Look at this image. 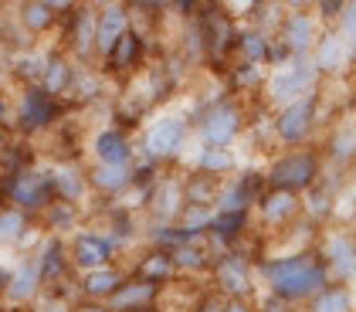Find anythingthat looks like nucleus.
Instances as JSON below:
<instances>
[{
	"instance_id": "f257e3e1",
	"label": "nucleus",
	"mask_w": 356,
	"mask_h": 312,
	"mask_svg": "<svg viewBox=\"0 0 356 312\" xmlns=\"http://www.w3.org/2000/svg\"><path fill=\"white\" fill-rule=\"evenodd\" d=\"M254 279L265 285V295L285 306H305L329 282V272L316 248H299L285 255H268L254 261Z\"/></svg>"
},
{
	"instance_id": "f03ea898",
	"label": "nucleus",
	"mask_w": 356,
	"mask_h": 312,
	"mask_svg": "<svg viewBox=\"0 0 356 312\" xmlns=\"http://www.w3.org/2000/svg\"><path fill=\"white\" fill-rule=\"evenodd\" d=\"M191 129L197 146H220V149H234V142L245 136L248 113L245 102L234 95H218V99H204L191 115Z\"/></svg>"
},
{
	"instance_id": "7ed1b4c3",
	"label": "nucleus",
	"mask_w": 356,
	"mask_h": 312,
	"mask_svg": "<svg viewBox=\"0 0 356 312\" xmlns=\"http://www.w3.org/2000/svg\"><path fill=\"white\" fill-rule=\"evenodd\" d=\"M265 187L282 194H309L323 180V156L319 146H299V149H278L265 167Z\"/></svg>"
},
{
	"instance_id": "20e7f679",
	"label": "nucleus",
	"mask_w": 356,
	"mask_h": 312,
	"mask_svg": "<svg viewBox=\"0 0 356 312\" xmlns=\"http://www.w3.org/2000/svg\"><path fill=\"white\" fill-rule=\"evenodd\" d=\"M319 122H323V92H312V95L268 115V136L275 146H285V149L312 146Z\"/></svg>"
},
{
	"instance_id": "39448f33",
	"label": "nucleus",
	"mask_w": 356,
	"mask_h": 312,
	"mask_svg": "<svg viewBox=\"0 0 356 312\" xmlns=\"http://www.w3.org/2000/svg\"><path fill=\"white\" fill-rule=\"evenodd\" d=\"M319 88H323V79H319V72L312 68V61H309V58H292L289 65L272 68V72L265 75L261 99H265V109H268V113H278V109L299 102V99L319 92Z\"/></svg>"
},
{
	"instance_id": "423d86ee",
	"label": "nucleus",
	"mask_w": 356,
	"mask_h": 312,
	"mask_svg": "<svg viewBox=\"0 0 356 312\" xmlns=\"http://www.w3.org/2000/svg\"><path fill=\"white\" fill-rule=\"evenodd\" d=\"M191 140H193L191 115L187 113H163L143 129L136 153H143V160H149V163L160 167V163L180 160Z\"/></svg>"
},
{
	"instance_id": "0eeeda50",
	"label": "nucleus",
	"mask_w": 356,
	"mask_h": 312,
	"mask_svg": "<svg viewBox=\"0 0 356 312\" xmlns=\"http://www.w3.org/2000/svg\"><path fill=\"white\" fill-rule=\"evenodd\" d=\"M211 292L218 295V299H238V302H251V295H254V288H258V279H254V258L248 255L245 248L238 245V248H224L214 255L211 261Z\"/></svg>"
},
{
	"instance_id": "6e6552de",
	"label": "nucleus",
	"mask_w": 356,
	"mask_h": 312,
	"mask_svg": "<svg viewBox=\"0 0 356 312\" xmlns=\"http://www.w3.org/2000/svg\"><path fill=\"white\" fill-rule=\"evenodd\" d=\"M0 194H3V204L17 207L28 217L31 214H44L55 204V180H51V170L24 167V170L0 180Z\"/></svg>"
},
{
	"instance_id": "1a4fd4ad",
	"label": "nucleus",
	"mask_w": 356,
	"mask_h": 312,
	"mask_svg": "<svg viewBox=\"0 0 356 312\" xmlns=\"http://www.w3.org/2000/svg\"><path fill=\"white\" fill-rule=\"evenodd\" d=\"M323 24L312 14V3H282L278 24H275V41L289 51L292 58H309Z\"/></svg>"
},
{
	"instance_id": "9d476101",
	"label": "nucleus",
	"mask_w": 356,
	"mask_h": 312,
	"mask_svg": "<svg viewBox=\"0 0 356 312\" xmlns=\"http://www.w3.org/2000/svg\"><path fill=\"white\" fill-rule=\"evenodd\" d=\"M316 255L323 258L332 285H356V238L346 227H326Z\"/></svg>"
},
{
	"instance_id": "9b49d317",
	"label": "nucleus",
	"mask_w": 356,
	"mask_h": 312,
	"mask_svg": "<svg viewBox=\"0 0 356 312\" xmlns=\"http://www.w3.org/2000/svg\"><path fill=\"white\" fill-rule=\"evenodd\" d=\"M115 252H119V245L106 231H92V227L88 231H75L72 241H68V265L79 268V275H85V272L115 265Z\"/></svg>"
},
{
	"instance_id": "f8f14e48",
	"label": "nucleus",
	"mask_w": 356,
	"mask_h": 312,
	"mask_svg": "<svg viewBox=\"0 0 356 312\" xmlns=\"http://www.w3.org/2000/svg\"><path fill=\"white\" fill-rule=\"evenodd\" d=\"M268 187H265V173L261 170H241L234 173L231 180H224L214 197V211L218 214H234V211H251L254 200L261 197Z\"/></svg>"
},
{
	"instance_id": "ddd939ff",
	"label": "nucleus",
	"mask_w": 356,
	"mask_h": 312,
	"mask_svg": "<svg viewBox=\"0 0 356 312\" xmlns=\"http://www.w3.org/2000/svg\"><path fill=\"white\" fill-rule=\"evenodd\" d=\"M61 113V102L44 95L38 85H24V92L17 95V109H14V119H17V129L24 136H34L41 129H48L51 122Z\"/></svg>"
},
{
	"instance_id": "4468645a",
	"label": "nucleus",
	"mask_w": 356,
	"mask_h": 312,
	"mask_svg": "<svg viewBox=\"0 0 356 312\" xmlns=\"http://www.w3.org/2000/svg\"><path fill=\"white\" fill-rule=\"evenodd\" d=\"M309 61L319 72V79H336V75L350 72V65H356V51L332 28H323L309 51Z\"/></svg>"
},
{
	"instance_id": "2eb2a0df",
	"label": "nucleus",
	"mask_w": 356,
	"mask_h": 312,
	"mask_svg": "<svg viewBox=\"0 0 356 312\" xmlns=\"http://www.w3.org/2000/svg\"><path fill=\"white\" fill-rule=\"evenodd\" d=\"M61 38L68 58H92L95 55V7L88 3H72L65 21H61Z\"/></svg>"
},
{
	"instance_id": "dca6fc26",
	"label": "nucleus",
	"mask_w": 356,
	"mask_h": 312,
	"mask_svg": "<svg viewBox=\"0 0 356 312\" xmlns=\"http://www.w3.org/2000/svg\"><path fill=\"white\" fill-rule=\"evenodd\" d=\"M187 200H184V180L177 176H156V183L146 194V214L153 217V224H177L184 214Z\"/></svg>"
},
{
	"instance_id": "f3484780",
	"label": "nucleus",
	"mask_w": 356,
	"mask_h": 312,
	"mask_svg": "<svg viewBox=\"0 0 356 312\" xmlns=\"http://www.w3.org/2000/svg\"><path fill=\"white\" fill-rule=\"evenodd\" d=\"M251 214H258V224L268 231H289L296 221H302V197L282 194V190H265L254 200Z\"/></svg>"
},
{
	"instance_id": "a211bd4d",
	"label": "nucleus",
	"mask_w": 356,
	"mask_h": 312,
	"mask_svg": "<svg viewBox=\"0 0 356 312\" xmlns=\"http://www.w3.org/2000/svg\"><path fill=\"white\" fill-rule=\"evenodd\" d=\"M88 149H92L95 163H102V167H133L136 163V142L119 126L99 129L88 142Z\"/></svg>"
},
{
	"instance_id": "6ab92c4d",
	"label": "nucleus",
	"mask_w": 356,
	"mask_h": 312,
	"mask_svg": "<svg viewBox=\"0 0 356 312\" xmlns=\"http://www.w3.org/2000/svg\"><path fill=\"white\" fill-rule=\"evenodd\" d=\"M163 292H166L163 285L146 282V279H136V275H126V282L112 292L106 306H109V312H143V309L160 306Z\"/></svg>"
},
{
	"instance_id": "aec40b11",
	"label": "nucleus",
	"mask_w": 356,
	"mask_h": 312,
	"mask_svg": "<svg viewBox=\"0 0 356 312\" xmlns=\"http://www.w3.org/2000/svg\"><path fill=\"white\" fill-rule=\"evenodd\" d=\"M129 28H133V14H129L126 3H106V7H95V55L106 58Z\"/></svg>"
},
{
	"instance_id": "412c9836",
	"label": "nucleus",
	"mask_w": 356,
	"mask_h": 312,
	"mask_svg": "<svg viewBox=\"0 0 356 312\" xmlns=\"http://www.w3.org/2000/svg\"><path fill=\"white\" fill-rule=\"evenodd\" d=\"M251 211H234V214H218L211 217V227H207V245L214 248V255L224 252V248H238L245 241V234L251 231Z\"/></svg>"
},
{
	"instance_id": "4be33fe9",
	"label": "nucleus",
	"mask_w": 356,
	"mask_h": 312,
	"mask_svg": "<svg viewBox=\"0 0 356 312\" xmlns=\"http://www.w3.org/2000/svg\"><path fill=\"white\" fill-rule=\"evenodd\" d=\"M319 156H323V163H332L336 170H350L356 156V119H343V122L329 126Z\"/></svg>"
},
{
	"instance_id": "5701e85b",
	"label": "nucleus",
	"mask_w": 356,
	"mask_h": 312,
	"mask_svg": "<svg viewBox=\"0 0 356 312\" xmlns=\"http://www.w3.org/2000/svg\"><path fill=\"white\" fill-rule=\"evenodd\" d=\"M41 288H44V285H41L38 261H34V255H28L10 268V279H7V288H3V299H7L10 306H28L31 299H38Z\"/></svg>"
},
{
	"instance_id": "b1692460",
	"label": "nucleus",
	"mask_w": 356,
	"mask_h": 312,
	"mask_svg": "<svg viewBox=\"0 0 356 312\" xmlns=\"http://www.w3.org/2000/svg\"><path fill=\"white\" fill-rule=\"evenodd\" d=\"M88 180V190L102 194V197H122L133 190V167H102V163H92L85 170Z\"/></svg>"
},
{
	"instance_id": "393cba45",
	"label": "nucleus",
	"mask_w": 356,
	"mask_h": 312,
	"mask_svg": "<svg viewBox=\"0 0 356 312\" xmlns=\"http://www.w3.org/2000/svg\"><path fill=\"white\" fill-rule=\"evenodd\" d=\"M191 167L200 176L224 180V176L238 173V153L234 149H220V146H197L191 156Z\"/></svg>"
},
{
	"instance_id": "a878e982",
	"label": "nucleus",
	"mask_w": 356,
	"mask_h": 312,
	"mask_svg": "<svg viewBox=\"0 0 356 312\" xmlns=\"http://www.w3.org/2000/svg\"><path fill=\"white\" fill-rule=\"evenodd\" d=\"M122 282H126V272L119 265H106V268L79 275V292H82L85 302H109V295Z\"/></svg>"
},
{
	"instance_id": "bb28decb",
	"label": "nucleus",
	"mask_w": 356,
	"mask_h": 312,
	"mask_svg": "<svg viewBox=\"0 0 356 312\" xmlns=\"http://www.w3.org/2000/svg\"><path fill=\"white\" fill-rule=\"evenodd\" d=\"M72 79H75V65H72V58L65 55V51H55V55L44 58V68H41V82H38V88H41L44 95H51V99H61V95L72 92Z\"/></svg>"
},
{
	"instance_id": "cd10ccee",
	"label": "nucleus",
	"mask_w": 356,
	"mask_h": 312,
	"mask_svg": "<svg viewBox=\"0 0 356 312\" xmlns=\"http://www.w3.org/2000/svg\"><path fill=\"white\" fill-rule=\"evenodd\" d=\"M34 261H38V272H41V285H51V282H61V275L72 268L68 265V245L65 238H44L41 248L34 252Z\"/></svg>"
},
{
	"instance_id": "c85d7f7f",
	"label": "nucleus",
	"mask_w": 356,
	"mask_h": 312,
	"mask_svg": "<svg viewBox=\"0 0 356 312\" xmlns=\"http://www.w3.org/2000/svg\"><path fill=\"white\" fill-rule=\"evenodd\" d=\"M72 3H44V0H31V3H21L17 7V24L28 31L31 38L38 34H48L61 21L58 10H68Z\"/></svg>"
},
{
	"instance_id": "c756f323",
	"label": "nucleus",
	"mask_w": 356,
	"mask_h": 312,
	"mask_svg": "<svg viewBox=\"0 0 356 312\" xmlns=\"http://www.w3.org/2000/svg\"><path fill=\"white\" fill-rule=\"evenodd\" d=\"M143 55H146V38H143L136 28H129L122 38H119V44H115L102 61H106V68H109V72L126 75V72H136L139 61H143Z\"/></svg>"
},
{
	"instance_id": "7c9ffc66",
	"label": "nucleus",
	"mask_w": 356,
	"mask_h": 312,
	"mask_svg": "<svg viewBox=\"0 0 356 312\" xmlns=\"http://www.w3.org/2000/svg\"><path fill=\"white\" fill-rule=\"evenodd\" d=\"M51 180H55V200H61V204L79 207L88 194V180H85V170L79 163H58L51 170Z\"/></svg>"
},
{
	"instance_id": "2f4dec72",
	"label": "nucleus",
	"mask_w": 356,
	"mask_h": 312,
	"mask_svg": "<svg viewBox=\"0 0 356 312\" xmlns=\"http://www.w3.org/2000/svg\"><path fill=\"white\" fill-rule=\"evenodd\" d=\"M336 190L326 180H319L309 194H302V217H309V224H326L336 214Z\"/></svg>"
},
{
	"instance_id": "473e14b6",
	"label": "nucleus",
	"mask_w": 356,
	"mask_h": 312,
	"mask_svg": "<svg viewBox=\"0 0 356 312\" xmlns=\"http://www.w3.org/2000/svg\"><path fill=\"white\" fill-rule=\"evenodd\" d=\"M133 275H136V279H146V282H156V285H163L166 288V282H173V279H177V268H173L170 252H163V248H146V252L139 255Z\"/></svg>"
},
{
	"instance_id": "72a5a7b5",
	"label": "nucleus",
	"mask_w": 356,
	"mask_h": 312,
	"mask_svg": "<svg viewBox=\"0 0 356 312\" xmlns=\"http://www.w3.org/2000/svg\"><path fill=\"white\" fill-rule=\"evenodd\" d=\"M173 258V268L177 275H207L211 272V261H214V248L207 241H193V245H184L177 252H170Z\"/></svg>"
},
{
	"instance_id": "f704fd0d",
	"label": "nucleus",
	"mask_w": 356,
	"mask_h": 312,
	"mask_svg": "<svg viewBox=\"0 0 356 312\" xmlns=\"http://www.w3.org/2000/svg\"><path fill=\"white\" fill-rule=\"evenodd\" d=\"M305 312H356L353 285H326L316 299L305 302Z\"/></svg>"
},
{
	"instance_id": "c9c22d12",
	"label": "nucleus",
	"mask_w": 356,
	"mask_h": 312,
	"mask_svg": "<svg viewBox=\"0 0 356 312\" xmlns=\"http://www.w3.org/2000/svg\"><path fill=\"white\" fill-rule=\"evenodd\" d=\"M265 75H268V68H258V65H248V61H234V65H227V95H248V92H261L265 85Z\"/></svg>"
},
{
	"instance_id": "e433bc0d",
	"label": "nucleus",
	"mask_w": 356,
	"mask_h": 312,
	"mask_svg": "<svg viewBox=\"0 0 356 312\" xmlns=\"http://www.w3.org/2000/svg\"><path fill=\"white\" fill-rule=\"evenodd\" d=\"M268 51H272V34H265L258 28H241V34H238V55H241V61L268 68Z\"/></svg>"
},
{
	"instance_id": "4c0bfd02",
	"label": "nucleus",
	"mask_w": 356,
	"mask_h": 312,
	"mask_svg": "<svg viewBox=\"0 0 356 312\" xmlns=\"http://www.w3.org/2000/svg\"><path fill=\"white\" fill-rule=\"evenodd\" d=\"M31 231V217L21 214L17 207L10 204H0V248H14L28 238Z\"/></svg>"
},
{
	"instance_id": "58836bf2",
	"label": "nucleus",
	"mask_w": 356,
	"mask_h": 312,
	"mask_svg": "<svg viewBox=\"0 0 356 312\" xmlns=\"http://www.w3.org/2000/svg\"><path fill=\"white\" fill-rule=\"evenodd\" d=\"M180 180H184V200L197 204V207H214V197L224 183V180H211V176H200V173L180 176Z\"/></svg>"
},
{
	"instance_id": "ea45409f",
	"label": "nucleus",
	"mask_w": 356,
	"mask_h": 312,
	"mask_svg": "<svg viewBox=\"0 0 356 312\" xmlns=\"http://www.w3.org/2000/svg\"><path fill=\"white\" fill-rule=\"evenodd\" d=\"M75 224H79V207H75V204L55 200V204L44 211V227L51 231V238H61V234L75 231Z\"/></svg>"
},
{
	"instance_id": "a19ab883",
	"label": "nucleus",
	"mask_w": 356,
	"mask_h": 312,
	"mask_svg": "<svg viewBox=\"0 0 356 312\" xmlns=\"http://www.w3.org/2000/svg\"><path fill=\"white\" fill-rule=\"evenodd\" d=\"M332 31H336V34H339V38L356 51V0L353 3H343V10H339V17H336Z\"/></svg>"
},
{
	"instance_id": "79ce46f5",
	"label": "nucleus",
	"mask_w": 356,
	"mask_h": 312,
	"mask_svg": "<svg viewBox=\"0 0 356 312\" xmlns=\"http://www.w3.org/2000/svg\"><path fill=\"white\" fill-rule=\"evenodd\" d=\"M220 306H224V299H218L214 292H204V295L193 302L191 312H220Z\"/></svg>"
},
{
	"instance_id": "37998d69",
	"label": "nucleus",
	"mask_w": 356,
	"mask_h": 312,
	"mask_svg": "<svg viewBox=\"0 0 356 312\" xmlns=\"http://www.w3.org/2000/svg\"><path fill=\"white\" fill-rule=\"evenodd\" d=\"M254 312H296L292 306H285V302H275V299H258V306H254Z\"/></svg>"
},
{
	"instance_id": "c03bdc74",
	"label": "nucleus",
	"mask_w": 356,
	"mask_h": 312,
	"mask_svg": "<svg viewBox=\"0 0 356 312\" xmlns=\"http://www.w3.org/2000/svg\"><path fill=\"white\" fill-rule=\"evenodd\" d=\"M220 312H254V302H238V299H227Z\"/></svg>"
},
{
	"instance_id": "a18cd8bd",
	"label": "nucleus",
	"mask_w": 356,
	"mask_h": 312,
	"mask_svg": "<svg viewBox=\"0 0 356 312\" xmlns=\"http://www.w3.org/2000/svg\"><path fill=\"white\" fill-rule=\"evenodd\" d=\"M72 312H109V306L106 302H79V306H72Z\"/></svg>"
},
{
	"instance_id": "49530a36",
	"label": "nucleus",
	"mask_w": 356,
	"mask_h": 312,
	"mask_svg": "<svg viewBox=\"0 0 356 312\" xmlns=\"http://www.w3.org/2000/svg\"><path fill=\"white\" fill-rule=\"evenodd\" d=\"M7 113H10V102L0 95V126H3V119H7Z\"/></svg>"
},
{
	"instance_id": "de8ad7c7",
	"label": "nucleus",
	"mask_w": 356,
	"mask_h": 312,
	"mask_svg": "<svg viewBox=\"0 0 356 312\" xmlns=\"http://www.w3.org/2000/svg\"><path fill=\"white\" fill-rule=\"evenodd\" d=\"M51 312H72V306H55Z\"/></svg>"
},
{
	"instance_id": "09e8293b",
	"label": "nucleus",
	"mask_w": 356,
	"mask_h": 312,
	"mask_svg": "<svg viewBox=\"0 0 356 312\" xmlns=\"http://www.w3.org/2000/svg\"><path fill=\"white\" fill-rule=\"evenodd\" d=\"M346 173H350V176H356V156H353V163H350V170H346Z\"/></svg>"
},
{
	"instance_id": "8fccbe9b",
	"label": "nucleus",
	"mask_w": 356,
	"mask_h": 312,
	"mask_svg": "<svg viewBox=\"0 0 356 312\" xmlns=\"http://www.w3.org/2000/svg\"><path fill=\"white\" fill-rule=\"evenodd\" d=\"M143 312H163V309H160V306H153V309H143Z\"/></svg>"
}]
</instances>
